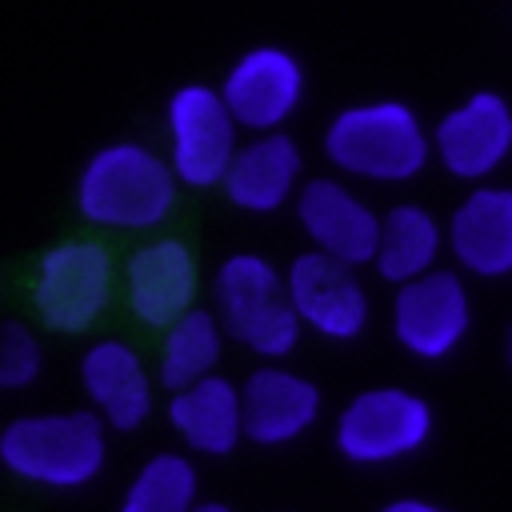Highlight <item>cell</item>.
Returning a JSON list of instances; mask_svg holds the SVG:
<instances>
[{
  "label": "cell",
  "mask_w": 512,
  "mask_h": 512,
  "mask_svg": "<svg viewBox=\"0 0 512 512\" xmlns=\"http://www.w3.org/2000/svg\"><path fill=\"white\" fill-rule=\"evenodd\" d=\"M124 300L148 328H168L196 308V256L184 240L160 236L140 244L124 264Z\"/></svg>",
  "instance_id": "obj_15"
},
{
  "label": "cell",
  "mask_w": 512,
  "mask_h": 512,
  "mask_svg": "<svg viewBox=\"0 0 512 512\" xmlns=\"http://www.w3.org/2000/svg\"><path fill=\"white\" fill-rule=\"evenodd\" d=\"M448 252V232L432 208L416 200H400L380 216V244H376V276L384 284H408L432 268Z\"/></svg>",
  "instance_id": "obj_19"
},
{
  "label": "cell",
  "mask_w": 512,
  "mask_h": 512,
  "mask_svg": "<svg viewBox=\"0 0 512 512\" xmlns=\"http://www.w3.org/2000/svg\"><path fill=\"white\" fill-rule=\"evenodd\" d=\"M224 324L208 308H188L164 328V348H160V384L164 388H184L216 372L224 356Z\"/></svg>",
  "instance_id": "obj_20"
},
{
  "label": "cell",
  "mask_w": 512,
  "mask_h": 512,
  "mask_svg": "<svg viewBox=\"0 0 512 512\" xmlns=\"http://www.w3.org/2000/svg\"><path fill=\"white\" fill-rule=\"evenodd\" d=\"M80 384H84V396L92 400V408L116 432L140 428L156 408L152 376H148L140 352L128 348L124 340L88 344L80 356Z\"/></svg>",
  "instance_id": "obj_17"
},
{
  "label": "cell",
  "mask_w": 512,
  "mask_h": 512,
  "mask_svg": "<svg viewBox=\"0 0 512 512\" xmlns=\"http://www.w3.org/2000/svg\"><path fill=\"white\" fill-rule=\"evenodd\" d=\"M508 364H512V328H508Z\"/></svg>",
  "instance_id": "obj_25"
},
{
  "label": "cell",
  "mask_w": 512,
  "mask_h": 512,
  "mask_svg": "<svg viewBox=\"0 0 512 512\" xmlns=\"http://www.w3.org/2000/svg\"><path fill=\"white\" fill-rule=\"evenodd\" d=\"M216 88L244 132H280L304 104L308 72L292 48L252 44L224 68Z\"/></svg>",
  "instance_id": "obj_10"
},
{
  "label": "cell",
  "mask_w": 512,
  "mask_h": 512,
  "mask_svg": "<svg viewBox=\"0 0 512 512\" xmlns=\"http://www.w3.org/2000/svg\"><path fill=\"white\" fill-rule=\"evenodd\" d=\"M284 280H288L292 308L308 332L336 340V344H348L368 328L372 300L356 276V264H344V260L312 248L288 264Z\"/></svg>",
  "instance_id": "obj_11"
},
{
  "label": "cell",
  "mask_w": 512,
  "mask_h": 512,
  "mask_svg": "<svg viewBox=\"0 0 512 512\" xmlns=\"http://www.w3.org/2000/svg\"><path fill=\"white\" fill-rule=\"evenodd\" d=\"M324 160L368 184H408L432 160V128L408 100L376 96L332 112L320 136Z\"/></svg>",
  "instance_id": "obj_1"
},
{
  "label": "cell",
  "mask_w": 512,
  "mask_h": 512,
  "mask_svg": "<svg viewBox=\"0 0 512 512\" xmlns=\"http://www.w3.org/2000/svg\"><path fill=\"white\" fill-rule=\"evenodd\" d=\"M168 424L192 452L228 456L244 440L240 388L216 372L196 384H184L168 400Z\"/></svg>",
  "instance_id": "obj_18"
},
{
  "label": "cell",
  "mask_w": 512,
  "mask_h": 512,
  "mask_svg": "<svg viewBox=\"0 0 512 512\" xmlns=\"http://www.w3.org/2000/svg\"><path fill=\"white\" fill-rule=\"evenodd\" d=\"M212 304L216 316L240 348L280 360L300 340V316L288 296L284 272L260 252H232L220 260L212 276Z\"/></svg>",
  "instance_id": "obj_4"
},
{
  "label": "cell",
  "mask_w": 512,
  "mask_h": 512,
  "mask_svg": "<svg viewBox=\"0 0 512 512\" xmlns=\"http://www.w3.org/2000/svg\"><path fill=\"white\" fill-rule=\"evenodd\" d=\"M192 512H236V508H228V504H220V500H208V504H196Z\"/></svg>",
  "instance_id": "obj_24"
},
{
  "label": "cell",
  "mask_w": 512,
  "mask_h": 512,
  "mask_svg": "<svg viewBox=\"0 0 512 512\" xmlns=\"http://www.w3.org/2000/svg\"><path fill=\"white\" fill-rule=\"evenodd\" d=\"M168 160L184 188H220L240 148V124L228 112L220 88L180 84L164 104Z\"/></svg>",
  "instance_id": "obj_6"
},
{
  "label": "cell",
  "mask_w": 512,
  "mask_h": 512,
  "mask_svg": "<svg viewBox=\"0 0 512 512\" xmlns=\"http://www.w3.org/2000/svg\"><path fill=\"white\" fill-rule=\"evenodd\" d=\"M180 192L168 156L140 140H112L96 148L76 176V212L96 228L144 232L156 228Z\"/></svg>",
  "instance_id": "obj_2"
},
{
  "label": "cell",
  "mask_w": 512,
  "mask_h": 512,
  "mask_svg": "<svg viewBox=\"0 0 512 512\" xmlns=\"http://www.w3.org/2000/svg\"><path fill=\"white\" fill-rule=\"evenodd\" d=\"M196 504V464L184 452H156L124 488L120 512H192Z\"/></svg>",
  "instance_id": "obj_21"
},
{
  "label": "cell",
  "mask_w": 512,
  "mask_h": 512,
  "mask_svg": "<svg viewBox=\"0 0 512 512\" xmlns=\"http://www.w3.org/2000/svg\"><path fill=\"white\" fill-rule=\"evenodd\" d=\"M44 368V348L20 320H0V392L28 388Z\"/></svg>",
  "instance_id": "obj_22"
},
{
  "label": "cell",
  "mask_w": 512,
  "mask_h": 512,
  "mask_svg": "<svg viewBox=\"0 0 512 512\" xmlns=\"http://www.w3.org/2000/svg\"><path fill=\"white\" fill-rule=\"evenodd\" d=\"M296 220L312 248L344 260V264H372L380 244V216L360 192H352L336 176H312L296 192Z\"/></svg>",
  "instance_id": "obj_12"
},
{
  "label": "cell",
  "mask_w": 512,
  "mask_h": 512,
  "mask_svg": "<svg viewBox=\"0 0 512 512\" xmlns=\"http://www.w3.org/2000/svg\"><path fill=\"white\" fill-rule=\"evenodd\" d=\"M472 332V296L456 268H432L392 296V336L416 360H448Z\"/></svg>",
  "instance_id": "obj_9"
},
{
  "label": "cell",
  "mask_w": 512,
  "mask_h": 512,
  "mask_svg": "<svg viewBox=\"0 0 512 512\" xmlns=\"http://www.w3.org/2000/svg\"><path fill=\"white\" fill-rule=\"evenodd\" d=\"M380 512H448V508H440L432 500H420V496H400V500H388Z\"/></svg>",
  "instance_id": "obj_23"
},
{
  "label": "cell",
  "mask_w": 512,
  "mask_h": 512,
  "mask_svg": "<svg viewBox=\"0 0 512 512\" xmlns=\"http://www.w3.org/2000/svg\"><path fill=\"white\" fill-rule=\"evenodd\" d=\"M300 176H304L300 144L288 132H256L236 148L220 188L232 208L268 216V212H280L288 200H296Z\"/></svg>",
  "instance_id": "obj_16"
},
{
  "label": "cell",
  "mask_w": 512,
  "mask_h": 512,
  "mask_svg": "<svg viewBox=\"0 0 512 512\" xmlns=\"http://www.w3.org/2000/svg\"><path fill=\"white\" fill-rule=\"evenodd\" d=\"M240 408H244V440L260 448H284L320 420L324 396L308 376L284 364H260L240 384Z\"/></svg>",
  "instance_id": "obj_14"
},
{
  "label": "cell",
  "mask_w": 512,
  "mask_h": 512,
  "mask_svg": "<svg viewBox=\"0 0 512 512\" xmlns=\"http://www.w3.org/2000/svg\"><path fill=\"white\" fill-rule=\"evenodd\" d=\"M436 432V412L432 404L400 384H380L356 392L336 424H332V444L348 464L376 468V464H396L416 456Z\"/></svg>",
  "instance_id": "obj_5"
},
{
  "label": "cell",
  "mask_w": 512,
  "mask_h": 512,
  "mask_svg": "<svg viewBox=\"0 0 512 512\" xmlns=\"http://www.w3.org/2000/svg\"><path fill=\"white\" fill-rule=\"evenodd\" d=\"M108 460V424L100 412H40L0 428V464L40 488L72 492L92 484Z\"/></svg>",
  "instance_id": "obj_3"
},
{
  "label": "cell",
  "mask_w": 512,
  "mask_h": 512,
  "mask_svg": "<svg viewBox=\"0 0 512 512\" xmlns=\"http://www.w3.org/2000/svg\"><path fill=\"white\" fill-rule=\"evenodd\" d=\"M448 256L476 280L512 276V184H476L448 216Z\"/></svg>",
  "instance_id": "obj_13"
},
{
  "label": "cell",
  "mask_w": 512,
  "mask_h": 512,
  "mask_svg": "<svg viewBox=\"0 0 512 512\" xmlns=\"http://www.w3.org/2000/svg\"><path fill=\"white\" fill-rule=\"evenodd\" d=\"M512 156V100L496 88H476L432 124V160L464 184L492 180Z\"/></svg>",
  "instance_id": "obj_8"
},
{
  "label": "cell",
  "mask_w": 512,
  "mask_h": 512,
  "mask_svg": "<svg viewBox=\"0 0 512 512\" xmlns=\"http://www.w3.org/2000/svg\"><path fill=\"white\" fill-rule=\"evenodd\" d=\"M112 288L116 268L108 248L96 240H60L32 272V304L52 332H88L108 308Z\"/></svg>",
  "instance_id": "obj_7"
}]
</instances>
